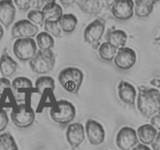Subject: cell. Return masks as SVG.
<instances>
[{
    "label": "cell",
    "mask_w": 160,
    "mask_h": 150,
    "mask_svg": "<svg viewBox=\"0 0 160 150\" xmlns=\"http://www.w3.org/2000/svg\"><path fill=\"white\" fill-rule=\"evenodd\" d=\"M131 150H151L149 147L144 144H138L136 145L134 148H133Z\"/></svg>",
    "instance_id": "obj_36"
},
{
    "label": "cell",
    "mask_w": 160,
    "mask_h": 150,
    "mask_svg": "<svg viewBox=\"0 0 160 150\" xmlns=\"http://www.w3.org/2000/svg\"><path fill=\"white\" fill-rule=\"evenodd\" d=\"M118 95L125 104L134 108L137 92L134 86L125 81H121L118 85Z\"/></svg>",
    "instance_id": "obj_15"
},
{
    "label": "cell",
    "mask_w": 160,
    "mask_h": 150,
    "mask_svg": "<svg viewBox=\"0 0 160 150\" xmlns=\"http://www.w3.org/2000/svg\"><path fill=\"white\" fill-rule=\"evenodd\" d=\"M32 1L31 0H16L14 3L18 7L19 9L22 11H28L31 7V4Z\"/></svg>",
    "instance_id": "obj_31"
},
{
    "label": "cell",
    "mask_w": 160,
    "mask_h": 150,
    "mask_svg": "<svg viewBox=\"0 0 160 150\" xmlns=\"http://www.w3.org/2000/svg\"><path fill=\"white\" fill-rule=\"evenodd\" d=\"M78 7L84 13L92 16H97L101 12L104 2L98 0H81L77 1Z\"/></svg>",
    "instance_id": "obj_19"
},
{
    "label": "cell",
    "mask_w": 160,
    "mask_h": 150,
    "mask_svg": "<svg viewBox=\"0 0 160 150\" xmlns=\"http://www.w3.org/2000/svg\"><path fill=\"white\" fill-rule=\"evenodd\" d=\"M150 84L153 86H156V87L160 88V79H157V78H154V79L150 81Z\"/></svg>",
    "instance_id": "obj_38"
},
{
    "label": "cell",
    "mask_w": 160,
    "mask_h": 150,
    "mask_svg": "<svg viewBox=\"0 0 160 150\" xmlns=\"http://www.w3.org/2000/svg\"><path fill=\"white\" fill-rule=\"evenodd\" d=\"M138 137L135 130L130 127H124L119 131L117 135V145L120 150H131L138 145Z\"/></svg>",
    "instance_id": "obj_8"
},
{
    "label": "cell",
    "mask_w": 160,
    "mask_h": 150,
    "mask_svg": "<svg viewBox=\"0 0 160 150\" xmlns=\"http://www.w3.org/2000/svg\"><path fill=\"white\" fill-rule=\"evenodd\" d=\"M36 42H37L38 46L41 50H51V48L54 46V39L52 37L51 34L48 33L41 32L36 37Z\"/></svg>",
    "instance_id": "obj_25"
},
{
    "label": "cell",
    "mask_w": 160,
    "mask_h": 150,
    "mask_svg": "<svg viewBox=\"0 0 160 150\" xmlns=\"http://www.w3.org/2000/svg\"><path fill=\"white\" fill-rule=\"evenodd\" d=\"M44 28L45 32L48 33L51 35H53L56 38H59L61 36V28L59 27V23L56 21H50L45 20L44 23Z\"/></svg>",
    "instance_id": "obj_28"
},
{
    "label": "cell",
    "mask_w": 160,
    "mask_h": 150,
    "mask_svg": "<svg viewBox=\"0 0 160 150\" xmlns=\"http://www.w3.org/2000/svg\"><path fill=\"white\" fill-rule=\"evenodd\" d=\"M37 45L33 38L17 39L13 45V52L21 61H30L37 53Z\"/></svg>",
    "instance_id": "obj_7"
},
{
    "label": "cell",
    "mask_w": 160,
    "mask_h": 150,
    "mask_svg": "<svg viewBox=\"0 0 160 150\" xmlns=\"http://www.w3.org/2000/svg\"><path fill=\"white\" fill-rule=\"evenodd\" d=\"M137 106L145 118L149 119L160 111V91L147 86H138Z\"/></svg>",
    "instance_id": "obj_1"
},
{
    "label": "cell",
    "mask_w": 160,
    "mask_h": 150,
    "mask_svg": "<svg viewBox=\"0 0 160 150\" xmlns=\"http://www.w3.org/2000/svg\"><path fill=\"white\" fill-rule=\"evenodd\" d=\"M134 2L130 0H117L113 1L110 6L113 17L120 20H127L133 17Z\"/></svg>",
    "instance_id": "obj_10"
},
{
    "label": "cell",
    "mask_w": 160,
    "mask_h": 150,
    "mask_svg": "<svg viewBox=\"0 0 160 150\" xmlns=\"http://www.w3.org/2000/svg\"><path fill=\"white\" fill-rule=\"evenodd\" d=\"M50 116L52 120L59 124H68L76 116V109L73 105L67 100L56 102L50 109Z\"/></svg>",
    "instance_id": "obj_4"
},
{
    "label": "cell",
    "mask_w": 160,
    "mask_h": 150,
    "mask_svg": "<svg viewBox=\"0 0 160 150\" xmlns=\"http://www.w3.org/2000/svg\"><path fill=\"white\" fill-rule=\"evenodd\" d=\"M42 11L44 13L45 20L50 21L58 22L63 15L62 7L54 1H47V3H45Z\"/></svg>",
    "instance_id": "obj_20"
},
{
    "label": "cell",
    "mask_w": 160,
    "mask_h": 150,
    "mask_svg": "<svg viewBox=\"0 0 160 150\" xmlns=\"http://www.w3.org/2000/svg\"><path fill=\"white\" fill-rule=\"evenodd\" d=\"M137 60L136 53L132 48L123 47L117 51L114 58V63L120 70H127L131 69Z\"/></svg>",
    "instance_id": "obj_12"
},
{
    "label": "cell",
    "mask_w": 160,
    "mask_h": 150,
    "mask_svg": "<svg viewBox=\"0 0 160 150\" xmlns=\"http://www.w3.org/2000/svg\"><path fill=\"white\" fill-rule=\"evenodd\" d=\"M152 147L153 150H160V132L158 133L156 139L152 144Z\"/></svg>",
    "instance_id": "obj_35"
},
{
    "label": "cell",
    "mask_w": 160,
    "mask_h": 150,
    "mask_svg": "<svg viewBox=\"0 0 160 150\" xmlns=\"http://www.w3.org/2000/svg\"><path fill=\"white\" fill-rule=\"evenodd\" d=\"M45 3H47V2L42 1V0H35V1H32L31 6L35 10H40L41 9H43V7L45 5Z\"/></svg>",
    "instance_id": "obj_34"
},
{
    "label": "cell",
    "mask_w": 160,
    "mask_h": 150,
    "mask_svg": "<svg viewBox=\"0 0 160 150\" xmlns=\"http://www.w3.org/2000/svg\"><path fill=\"white\" fill-rule=\"evenodd\" d=\"M18 64L5 50L0 57V72L3 78H10L17 72Z\"/></svg>",
    "instance_id": "obj_17"
},
{
    "label": "cell",
    "mask_w": 160,
    "mask_h": 150,
    "mask_svg": "<svg viewBox=\"0 0 160 150\" xmlns=\"http://www.w3.org/2000/svg\"><path fill=\"white\" fill-rule=\"evenodd\" d=\"M151 124L160 131V111L151 118Z\"/></svg>",
    "instance_id": "obj_33"
},
{
    "label": "cell",
    "mask_w": 160,
    "mask_h": 150,
    "mask_svg": "<svg viewBox=\"0 0 160 150\" xmlns=\"http://www.w3.org/2000/svg\"><path fill=\"white\" fill-rule=\"evenodd\" d=\"M138 137L144 145L152 144L157 136V129L152 124H144L139 127L137 131Z\"/></svg>",
    "instance_id": "obj_21"
},
{
    "label": "cell",
    "mask_w": 160,
    "mask_h": 150,
    "mask_svg": "<svg viewBox=\"0 0 160 150\" xmlns=\"http://www.w3.org/2000/svg\"><path fill=\"white\" fill-rule=\"evenodd\" d=\"M106 20L102 17L97 18L88 24L84 32V42L96 50L100 46V41L103 36L106 28Z\"/></svg>",
    "instance_id": "obj_5"
},
{
    "label": "cell",
    "mask_w": 160,
    "mask_h": 150,
    "mask_svg": "<svg viewBox=\"0 0 160 150\" xmlns=\"http://www.w3.org/2000/svg\"><path fill=\"white\" fill-rule=\"evenodd\" d=\"M156 1H135L134 2V12L137 17L145 18L152 12Z\"/></svg>",
    "instance_id": "obj_22"
},
{
    "label": "cell",
    "mask_w": 160,
    "mask_h": 150,
    "mask_svg": "<svg viewBox=\"0 0 160 150\" xmlns=\"http://www.w3.org/2000/svg\"><path fill=\"white\" fill-rule=\"evenodd\" d=\"M85 132L91 145H99L104 142L106 137L104 128L96 120L90 119L86 122Z\"/></svg>",
    "instance_id": "obj_11"
},
{
    "label": "cell",
    "mask_w": 160,
    "mask_h": 150,
    "mask_svg": "<svg viewBox=\"0 0 160 150\" xmlns=\"http://www.w3.org/2000/svg\"><path fill=\"white\" fill-rule=\"evenodd\" d=\"M84 73L77 67H67L59 74V82L62 88L71 94H78L82 84Z\"/></svg>",
    "instance_id": "obj_2"
},
{
    "label": "cell",
    "mask_w": 160,
    "mask_h": 150,
    "mask_svg": "<svg viewBox=\"0 0 160 150\" xmlns=\"http://www.w3.org/2000/svg\"><path fill=\"white\" fill-rule=\"evenodd\" d=\"M0 150H19L15 139L10 133L0 134Z\"/></svg>",
    "instance_id": "obj_27"
},
{
    "label": "cell",
    "mask_w": 160,
    "mask_h": 150,
    "mask_svg": "<svg viewBox=\"0 0 160 150\" xmlns=\"http://www.w3.org/2000/svg\"><path fill=\"white\" fill-rule=\"evenodd\" d=\"M11 88V83L6 78H0V96L2 95L5 89Z\"/></svg>",
    "instance_id": "obj_32"
},
{
    "label": "cell",
    "mask_w": 160,
    "mask_h": 150,
    "mask_svg": "<svg viewBox=\"0 0 160 150\" xmlns=\"http://www.w3.org/2000/svg\"><path fill=\"white\" fill-rule=\"evenodd\" d=\"M56 64V56L52 50H38L34 57L29 61L31 70L38 74L51 72Z\"/></svg>",
    "instance_id": "obj_3"
},
{
    "label": "cell",
    "mask_w": 160,
    "mask_h": 150,
    "mask_svg": "<svg viewBox=\"0 0 160 150\" xmlns=\"http://www.w3.org/2000/svg\"><path fill=\"white\" fill-rule=\"evenodd\" d=\"M3 35H4V31H3L2 26V25L0 24V41H1L2 39Z\"/></svg>",
    "instance_id": "obj_39"
},
{
    "label": "cell",
    "mask_w": 160,
    "mask_h": 150,
    "mask_svg": "<svg viewBox=\"0 0 160 150\" xmlns=\"http://www.w3.org/2000/svg\"><path fill=\"white\" fill-rule=\"evenodd\" d=\"M16 16V8L12 1H0V23L6 28H9Z\"/></svg>",
    "instance_id": "obj_16"
},
{
    "label": "cell",
    "mask_w": 160,
    "mask_h": 150,
    "mask_svg": "<svg viewBox=\"0 0 160 150\" xmlns=\"http://www.w3.org/2000/svg\"><path fill=\"white\" fill-rule=\"evenodd\" d=\"M78 18L72 13L63 14L58 21L61 30L65 33H72L78 25Z\"/></svg>",
    "instance_id": "obj_23"
},
{
    "label": "cell",
    "mask_w": 160,
    "mask_h": 150,
    "mask_svg": "<svg viewBox=\"0 0 160 150\" xmlns=\"http://www.w3.org/2000/svg\"><path fill=\"white\" fill-rule=\"evenodd\" d=\"M105 38H106V42H109L110 45L117 48V49H120L125 47L128 35L122 30H117L114 28H112L108 30Z\"/></svg>",
    "instance_id": "obj_18"
},
{
    "label": "cell",
    "mask_w": 160,
    "mask_h": 150,
    "mask_svg": "<svg viewBox=\"0 0 160 150\" xmlns=\"http://www.w3.org/2000/svg\"><path fill=\"white\" fill-rule=\"evenodd\" d=\"M117 53V48L112 46L109 42H103L98 48V54L102 59L112 61Z\"/></svg>",
    "instance_id": "obj_26"
},
{
    "label": "cell",
    "mask_w": 160,
    "mask_h": 150,
    "mask_svg": "<svg viewBox=\"0 0 160 150\" xmlns=\"http://www.w3.org/2000/svg\"><path fill=\"white\" fill-rule=\"evenodd\" d=\"M33 88L31 80L24 77H18L12 81L11 89L12 95L17 102L24 101L28 90Z\"/></svg>",
    "instance_id": "obj_14"
},
{
    "label": "cell",
    "mask_w": 160,
    "mask_h": 150,
    "mask_svg": "<svg viewBox=\"0 0 160 150\" xmlns=\"http://www.w3.org/2000/svg\"><path fill=\"white\" fill-rule=\"evenodd\" d=\"M68 143L72 149L78 148L85 138V130L81 123H73L68 126L66 133Z\"/></svg>",
    "instance_id": "obj_13"
},
{
    "label": "cell",
    "mask_w": 160,
    "mask_h": 150,
    "mask_svg": "<svg viewBox=\"0 0 160 150\" xmlns=\"http://www.w3.org/2000/svg\"><path fill=\"white\" fill-rule=\"evenodd\" d=\"M60 2H61V4L64 6V7L67 8V7H69V6H71L73 3L76 2L73 1V0H61Z\"/></svg>",
    "instance_id": "obj_37"
},
{
    "label": "cell",
    "mask_w": 160,
    "mask_h": 150,
    "mask_svg": "<svg viewBox=\"0 0 160 150\" xmlns=\"http://www.w3.org/2000/svg\"><path fill=\"white\" fill-rule=\"evenodd\" d=\"M155 43L157 44V45H159L160 46V34H159V37L156 38H155Z\"/></svg>",
    "instance_id": "obj_40"
},
{
    "label": "cell",
    "mask_w": 160,
    "mask_h": 150,
    "mask_svg": "<svg viewBox=\"0 0 160 150\" xmlns=\"http://www.w3.org/2000/svg\"><path fill=\"white\" fill-rule=\"evenodd\" d=\"M38 28L28 20H21L12 26L11 35L12 38H33L37 35Z\"/></svg>",
    "instance_id": "obj_9"
},
{
    "label": "cell",
    "mask_w": 160,
    "mask_h": 150,
    "mask_svg": "<svg viewBox=\"0 0 160 150\" xmlns=\"http://www.w3.org/2000/svg\"><path fill=\"white\" fill-rule=\"evenodd\" d=\"M46 89H50L52 92L55 90V82L52 78L49 76H42L35 81V90L39 95H43Z\"/></svg>",
    "instance_id": "obj_24"
},
{
    "label": "cell",
    "mask_w": 160,
    "mask_h": 150,
    "mask_svg": "<svg viewBox=\"0 0 160 150\" xmlns=\"http://www.w3.org/2000/svg\"><path fill=\"white\" fill-rule=\"evenodd\" d=\"M8 123H9V118H8L7 112L4 109H0V133L6 130Z\"/></svg>",
    "instance_id": "obj_30"
},
{
    "label": "cell",
    "mask_w": 160,
    "mask_h": 150,
    "mask_svg": "<svg viewBox=\"0 0 160 150\" xmlns=\"http://www.w3.org/2000/svg\"><path fill=\"white\" fill-rule=\"evenodd\" d=\"M35 118L34 111L32 108L25 103L18 105L12 109L11 119L15 126L20 128H27L33 124Z\"/></svg>",
    "instance_id": "obj_6"
},
{
    "label": "cell",
    "mask_w": 160,
    "mask_h": 150,
    "mask_svg": "<svg viewBox=\"0 0 160 150\" xmlns=\"http://www.w3.org/2000/svg\"><path fill=\"white\" fill-rule=\"evenodd\" d=\"M28 20L32 22L34 24H38L40 26H43L45 21V17L44 13L41 10H31L28 14Z\"/></svg>",
    "instance_id": "obj_29"
}]
</instances>
